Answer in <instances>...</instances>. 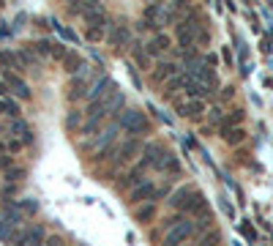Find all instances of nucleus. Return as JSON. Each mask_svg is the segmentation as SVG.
<instances>
[{
    "label": "nucleus",
    "mask_w": 273,
    "mask_h": 246,
    "mask_svg": "<svg viewBox=\"0 0 273 246\" xmlns=\"http://www.w3.org/2000/svg\"><path fill=\"white\" fill-rule=\"evenodd\" d=\"M145 170H148V167H145V164L139 162V164L134 167V170H131L129 175H126V184H123V186H131V191H134L136 186H142V184H145Z\"/></svg>",
    "instance_id": "dca6fc26"
},
{
    "label": "nucleus",
    "mask_w": 273,
    "mask_h": 246,
    "mask_svg": "<svg viewBox=\"0 0 273 246\" xmlns=\"http://www.w3.org/2000/svg\"><path fill=\"white\" fill-rule=\"evenodd\" d=\"M0 115H6V99H0Z\"/></svg>",
    "instance_id": "c9c22d12"
},
{
    "label": "nucleus",
    "mask_w": 273,
    "mask_h": 246,
    "mask_svg": "<svg viewBox=\"0 0 273 246\" xmlns=\"http://www.w3.org/2000/svg\"><path fill=\"white\" fill-rule=\"evenodd\" d=\"M109 44H112V47H129V44H131V30L126 25L115 27L112 36H109Z\"/></svg>",
    "instance_id": "4468645a"
},
{
    "label": "nucleus",
    "mask_w": 273,
    "mask_h": 246,
    "mask_svg": "<svg viewBox=\"0 0 273 246\" xmlns=\"http://www.w3.org/2000/svg\"><path fill=\"white\" fill-rule=\"evenodd\" d=\"M202 246H218V232H211L202 238Z\"/></svg>",
    "instance_id": "7c9ffc66"
},
{
    "label": "nucleus",
    "mask_w": 273,
    "mask_h": 246,
    "mask_svg": "<svg viewBox=\"0 0 273 246\" xmlns=\"http://www.w3.org/2000/svg\"><path fill=\"white\" fill-rule=\"evenodd\" d=\"M66 126H68L71 131H74V129H82V126H85V123H82V112H79V109H71V112H68Z\"/></svg>",
    "instance_id": "6ab92c4d"
},
{
    "label": "nucleus",
    "mask_w": 273,
    "mask_h": 246,
    "mask_svg": "<svg viewBox=\"0 0 273 246\" xmlns=\"http://www.w3.org/2000/svg\"><path fill=\"white\" fill-rule=\"evenodd\" d=\"M20 102H14V99H6V115H11V121L14 118H20Z\"/></svg>",
    "instance_id": "b1692460"
},
{
    "label": "nucleus",
    "mask_w": 273,
    "mask_h": 246,
    "mask_svg": "<svg viewBox=\"0 0 273 246\" xmlns=\"http://www.w3.org/2000/svg\"><path fill=\"white\" fill-rule=\"evenodd\" d=\"M153 77H156V82H172L180 77V63H172V61H161L156 66V71H153Z\"/></svg>",
    "instance_id": "9d476101"
},
{
    "label": "nucleus",
    "mask_w": 273,
    "mask_h": 246,
    "mask_svg": "<svg viewBox=\"0 0 273 246\" xmlns=\"http://www.w3.org/2000/svg\"><path fill=\"white\" fill-rule=\"evenodd\" d=\"M6 93H8V82L0 80V99H6Z\"/></svg>",
    "instance_id": "72a5a7b5"
},
{
    "label": "nucleus",
    "mask_w": 273,
    "mask_h": 246,
    "mask_svg": "<svg viewBox=\"0 0 273 246\" xmlns=\"http://www.w3.org/2000/svg\"><path fill=\"white\" fill-rule=\"evenodd\" d=\"M134 61L139 63L142 68H150V61H153V58H150V55L145 52V49H134Z\"/></svg>",
    "instance_id": "4be33fe9"
},
{
    "label": "nucleus",
    "mask_w": 273,
    "mask_h": 246,
    "mask_svg": "<svg viewBox=\"0 0 273 246\" xmlns=\"http://www.w3.org/2000/svg\"><path fill=\"white\" fill-rule=\"evenodd\" d=\"M25 178V170L22 167H14V170H8V181H22Z\"/></svg>",
    "instance_id": "c756f323"
},
{
    "label": "nucleus",
    "mask_w": 273,
    "mask_h": 246,
    "mask_svg": "<svg viewBox=\"0 0 273 246\" xmlns=\"http://www.w3.org/2000/svg\"><path fill=\"white\" fill-rule=\"evenodd\" d=\"M221 55H224V61L232 66V52H230V47H224V52H221Z\"/></svg>",
    "instance_id": "f704fd0d"
},
{
    "label": "nucleus",
    "mask_w": 273,
    "mask_h": 246,
    "mask_svg": "<svg viewBox=\"0 0 273 246\" xmlns=\"http://www.w3.org/2000/svg\"><path fill=\"white\" fill-rule=\"evenodd\" d=\"M104 36H107V25H104V27H88V39L93 41V44H96V41H101Z\"/></svg>",
    "instance_id": "5701e85b"
},
{
    "label": "nucleus",
    "mask_w": 273,
    "mask_h": 246,
    "mask_svg": "<svg viewBox=\"0 0 273 246\" xmlns=\"http://www.w3.org/2000/svg\"><path fill=\"white\" fill-rule=\"evenodd\" d=\"M177 115L189 118V121H202V115L208 112V104L205 99H186V102H177Z\"/></svg>",
    "instance_id": "39448f33"
},
{
    "label": "nucleus",
    "mask_w": 273,
    "mask_h": 246,
    "mask_svg": "<svg viewBox=\"0 0 273 246\" xmlns=\"http://www.w3.org/2000/svg\"><path fill=\"white\" fill-rule=\"evenodd\" d=\"M123 104H126V96H123V90H112V93L107 96V99H104V102H96V104H90L88 107V112L90 115H96V118H107V115H112V112H115V109H120Z\"/></svg>",
    "instance_id": "7ed1b4c3"
},
{
    "label": "nucleus",
    "mask_w": 273,
    "mask_h": 246,
    "mask_svg": "<svg viewBox=\"0 0 273 246\" xmlns=\"http://www.w3.org/2000/svg\"><path fill=\"white\" fill-rule=\"evenodd\" d=\"M117 131H120V123H109L107 129H104L101 134L96 137V140H93V150H96V156H98V153H104V150H109V148H112V143H115Z\"/></svg>",
    "instance_id": "0eeeda50"
},
{
    "label": "nucleus",
    "mask_w": 273,
    "mask_h": 246,
    "mask_svg": "<svg viewBox=\"0 0 273 246\" xmlns=\"http://www.w3.org/2000/svg\"><path fill=\"white\" fill-rule=\"evenodd\" d=\"M20 208H22V211H25V213H36V211H39V203H36L33 197H27L25 203L20 205Z\"/></svg>",
    "instance_id": "cd10ccee"
},
{
    "label": "nucleus",
    "mask_w": 273,
    "mask_h": 246,
    "mask_svg": "<svg viewBox=\"0 0 273 246\" xmlns=\"http://www.w3.org/2000/svg\"><path fill=\"white\" fill-rule=\"evenodd\" d=\"M101 118H96V115H90L88 118V121H85V126H82V134H85V137H90V134H93V131L96 129H98V126H101Z\"/></svg>",
    "instance_id": "aec40b11"
},
{
    "label": "nucleus",
    "mask_w": 273,
    "mask_h": 246,
    "mask_svg": "<svg viewBox=\"0 0 273 246\" xmlns=\"http://www.w3.org/2000/svg\"><path fill=\"white\" fill-rule=\"evenodd\" d=\"M170 205L175 208V211H183V216H186V213H197V216L211 213V211H208V200H205V194H202V191H197V189H191V186L177 189L175 194L170 197Z\"/></svg>",
    "instance_id": "f257e3e1"
},
{
    "label": "nucleus",
    "mask_w": 273,
    "mask_h": 246,
    "mask_svg": "<svg viewBox=\"0 0 273 246\" xmlns=\"http://www.w3.org/2000/svg\"><path fill=\"white\" fill-rule=\"evenodd\" d=\"M156 184H153V181H145V184L142 186H136V189L134 191H131V194H129V197H131V203H134V205H139V203H153V200H156Z\"/></svg>",
    "instance_id": "1a4fd4ad"
},
{
    "label": "nucleus",
    "mask_w": 273,
    "mask_h": 246,
    "mask_svg": "<svg viewBox=\"0 0 273 246\" xmlns=\"http://www.w3.org/2000/svg\"><path fill=\"white\" fill-rule=\"evenodd\" d=\"M221 137H224L227 145H240L246 140V129H243V126H238V129H227Z\"/></svg>",
    "instance_id": "f3484780"
},
{
    "label": "nucleus",
    "mask_w": 273,
    "mask_h": 246,
    "mask_svg": "<svg viewBox=\"0 0 273 246\" xmlns=\"http://www.w3.org/2000/svg\"><path fill=\"white\" fill-rule=\"evenodd\" d=\"M47 246H66V241H63L60 235H49V238H47Z\"/></svg>",
    "instance_id": "2f4dec72"
},
{
    "label": "nucleus",
    "mask_w": 273,
    "mask_h": 246,
    "mask_svg": "<svg viewBox=\"0 0 273 246\" xmlns=\"http://www.w3.org/2000/svg\"><path fill=\"white\" fill-rule=\"evenodd\" d=\"M8 150H11V153H20L22 148H25V143H22L20 137H11V140H8V145H6Z\"/></svg>",
    "instance_id": "bb28decb"
},
{
    "label": "nucleus",
    "mask_w": 273,
    "mask_h": 246,
    "mask_svg": "<svg viewBox=\"0 0 273 246\" xmlns=\"http://www.w3.org/2000/svg\"><path fill=\"white\" fill-rule=\"evenodd\" d=\"M194 230H197V227H194V222H189V219H186V222H180V225L172 227L170 232H164V246H183L186 241L194 235Z\"/></svg>",
    "instance_id": "20e7f679"
},
{
    "label": "nucleus",
    "mask_w": 273,
    "mask_h": 246,
    "mask_svg": "<svg viewBox=\"0 0 273 246\" xmlns=\"http://www.w3.org/2000/svg\"><path fill=\"white\" fill-rule=\"evenodd\" d=\"M52 47H55V41H49V39H41L39 44L33 47V52H49L52 55Z\"/></svg>",
    "instance_id": "393cba45"
},
{
    "label": "nucleus",
    "mask_w": 273,
    "mask_h": 246,
    "mask_svg": "<svg viewBox=\"0 0 273 246\" xmlns=\"http://www.w3.org/2000/svg\"><path fill=\"white\" fill-rule=\"evenodd\" d=\"M112 90H115V82H112V77H107V74H104L101 80H96L93 85L88 88V96H85V99H88L90 104L104 102V99H107V96L112 93Z\"/></svg>",
    "instance_id": "423d86ee"
},
{
    "label": "nucleus",
    "mask_w": 273,
    "mask_h": 246,
    "mask_svg": "<svg viewBox=\"0 0 273 246\" xmlns=\"http://www.w3.org/2000/svg\"><path fill=\"white\" fill-rule=\"evenodd\" d=\"M66 55H68L66 44H55V47H52V58H55V61H66Z\"/></svg>",
    "instance_id": "a878e982"
},
{
    "label": "nucleus",
    "mask_w": 273,
    "mask_h": 246,
    "mask_svg": "<svg viewBox=\"0 0 273 246\" xmlns=\"http://www.w3.org/2000/svg\"><path fill=\"white\" fill-rule=\"evenodd\" d=\"M63 63H66V71H68V74H79V68L85 66V63L79 61V55H77V52H68Z\"/></svg>",
    "instance_id": "a211bd4d"
},
{
    "label": "nucleus",
    "mask_w": 273,
    "mask_h": 246,
    "mask_svg": "<svg viewBox=\"0 0 273 246\" xmlns=\"http://www.w3.org/2000/svg\"><path fill=\"white\" fill-rule=\"evenodd\" d=\"M3 80H6L8 88L17 93V99H22V102H27V99H30V88H27V82L22 80L17 71H6V74H3Z\"/></svg>",
    "instance_id": "9b49d317"
},
{
    "label": "nucleus",
    "mask_w": 273,
    "mask_h": 246,
    "mask_svg": "<svg viewBox=\"0 0 273 246\" xmlns=\"http://www.w3.org/2000/svg\"><path fill=\"white\" fill-rule=\"evenodd\" d=\"M11 137H20L25 145L33 143V131H30V126H27L22 118H14V121H11Z\"/></svg>",
    "instance_id": "ddd939ff"
},
{
    "label": "nucleus",
    "mask_w": 273,
    "mask_h": 246,
    "mask_svg": "<svg viewBox=\"0 0 273 246\" xmlns=\"http://www.w3.org/2000/svg\"><path fill=\"white\" fill-rule=\"evenodd\" d=\"M136 153H142V145H139V140H126L123 145H117V164L134 162Z\"/></svg>",
    "instance_id": "f8f14e48"
},
{
    "label": "nucleus",
    "mask_w": 273,
    "mask_h": 246,
    "mask_svg": "<svg viewBox=\"0 0 273 246\" xmlns=\"http://www.w3.org/2000/svg\"><path fill=\"white\" fill-rule=\"evenodd\" d=\"M240 230H243V235H246V238H249V241H254V238H257V232H254V227L243 225V227H240Z\"/></svg>",
    "instance_id": "473e14b6"
},
{
    "label": "nucleus",
    "mask_w": 273,
    "mask_h": 246,
    "mask_svg": "<svg viewBox=\"0 0 273 246\" xmlns=\"http://www.w3.org/2000/svg\"><path fill=\"white\" fill-rule=\"evenodd\" d=\"M156 216H158L156 203H145V205H139V208H136V222H139V225H150Z\"/></svg>",
    "instance_id": "2eb2a0df"
},
{
    "label": "nucleus",
    "mask_w": 273,
    "mask_h": 246,
    "mask_svg": "<svg viewBox=\"0 0 273 246\" xmlns=\"http://www.w3.org/2000/svg\"><path fill=\"white\" fill-rule=\"evenodd\" d=\"M17 55H20V66H22V71H25L27 66H33V63H36V52H30V49H20Z\"/></svg>",
    "instance_id": "412c9836"
},
{
    "label": "nucleus",
    "mask_w": 273,
    "mask_h": 246,
    "mask_svg": "<svg viewBox=\"0 0 273 246\" xmlns=\"http://www.w3.org/2000/svg\"><path fill=\"white\" fill-rule=\"evenodd\" d=\"M170 47H172V39H170L167 33H161V30H158V33H153V39L148 41L145 52H148L150 58H158V55H164Z\"/></svg>",
    "instance_id": "6e6552de"
},
{
    "label": "nucleus",
    "mask_w": 273,
    "mask_h": 246,
    "mask_svg": "<svg viewBox=\"0 0 273 246\" xmlns=\"http://www.w3.org/2000/svg\"><path fill=\"white\" fill-rule=\"evenodd\" d=\"M221 115H224V109H221V107H211V109H208V121H211V123H218V121H221Z\"/></svg>",
    "instance_id": "c85d7f7f"
},
{
    "label": "nucleus",
    "mask_w": 273,
    "mask_h": 246,
    "mask_svg": "<svg viewBox=\"0 0 273 246\" xmlns=\"http://www.w3.org/2000/svg\"><path fill=\"white\" fill-rule=\"evenodd\" d=\"M117 123L126 134H131V140H134V134H148L150 131V121L145 118L142 109H126Z\"/></svg>",
    "instance_id": "f03ea898"
}]
</instances>
